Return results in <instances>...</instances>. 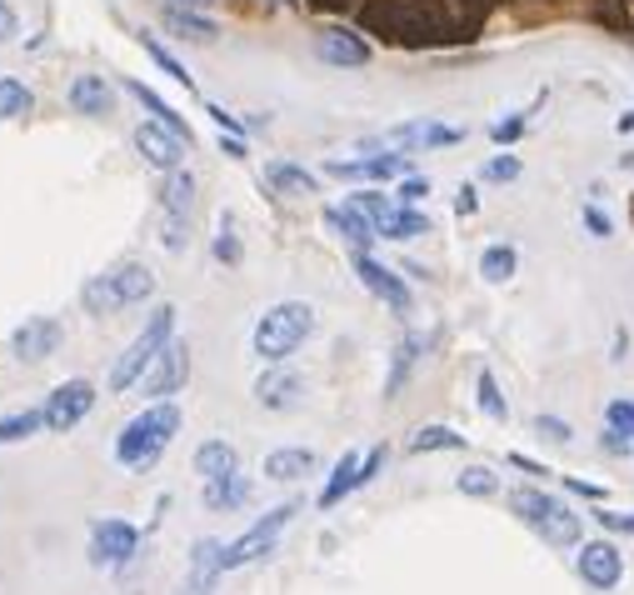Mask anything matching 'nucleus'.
I'll return each instance as SVG.
<instances>
[{"mask_svg":"<svg viewBox=\"0 0 634 595\" xmlns=\"http://www.w3.org/2000/svg\"><path fill=\"white\" fill-rule=\"evenodd\" d=\"M310 331H315V306H306V300H280V306H271L255 321V356L280 366L285 356H295V350L306 346Z\"/></svg>","mask_w":634,"mask_h":595,"instance_id":"7ed1b4c3","label":"nucleus"},{"mask_svg":"<svg viewBox=\"0 0 634 595\" xmlns=\"http://www.w3.org/2000/svg\"><path fill=\"white\" fill-rule=\"evenodd\" d=\"M380 465H385V445H375V451L364 455V465H360V486H370V480L380 476Z\"/></svg>","mask_w":634,"mask_h":595,"instance_id":"3c124183","label":"nucleus"},{"mask_svg":"<svg viewBox=\"0 0 634 595\" xmlns=\"http://www.w3.org/2000/svg\"><path fill=\"white\" fill-rule=\"evenodd\" d=\"M510 465H515V471H525V476H550V471H545V465L540 461H529V455H510Z\"/></svg>","mask_w":634,"mask_h":595,"instance_id":"5fc2aeb1","label":"nucleus"},{"mask_svg":"<svg viewBox=\"0 0 634 595\" xmlns=\"http://www.w3.org/2000/svg\"><path fill=\"white\" fill-rule=\"evenodd\" d=\"M430 451H465V436L450 426H420L410 436V455H430Z\"/></svg>","mask_w":634,"mask_h":595,"instance_id":"473e14b6","label":"nucleus"},{"mask_svg":"<svg viewBox=\"0 0 634 595\" xmlns=\"http://www.w3.org/2000/svg\"><path fill=\"white\" fill-rule=\"evenodd\" d=\"M300 391H306V385H300L295 370H265L255 381V401L265 405V410H295V405H300Z\"/></svg>","mask_w":634,"mask_h":595,"instance_id":"6ab92c4d","label":"nucleus"},{"mask_svg":"<svg viewBox=\"0 0 634 595\" xmlns=\"http://www.w3.org/2000/svg\"><path fill=\"white\" fill-rule=\"evenodd\" d=\"M519 135H525V116H510V120H494V126H490L494 145H515Z\"/></svg>","mask_w":634,"mask_h":595,"instance_id":"c03bdc74","label":"nucleus"},{"mask_svg":"<svg viewBox=\"0 0 634 595\" xmlns=\"http://www.w3.org/2000/svg\"><path fill=\"white\" fill-rule=\"evenodd\" d=\"M125 91H130V96H135V100H141V106H145V110H151V116H155V120H160L165 131H176V135H180V141H190V126H186V120H180V116H176V110H170V106H165V100H160V96H155L151 85H141V81H125Z\"/></svg>","mask_w":634,"mask_h":595,"instance_id":"c85d7f7f","label":"nucleus"},{"mask_svg":"<svg viewBox=\"0 0 634 595\" xmlns=\"http://www.w3.org/2000/svg\"><path fill=\"white\" fill-rule=\"evenodd\" d=\"M31 106H36V96H31V91H25L15 75H0V120L31 116Z\"/></svg>","mask_w":634,"mask_h":595,"instance_id":"f704fd0d","label":"nucleus"},{"mask_svg":"<svg viewBox=\"0 0 634 595\" xmlns=\"http://www.w3.org/2000/svg\"><path fill=\"white\" fill-rule=\"evenodd\" d=\"M630 5H634V0H630Z\"/></svg>","mask_w":634,"mask_h":595,"instance_id":"e2e57ef3","label":"nucleus"},{"mask_svg":"<svg viewBox=\"0 0 634 595\" xmlns=\"http://www.w3.org/2000/svg\"><path fill=\"white\" fill-rule=\"evenodd\" d=\"M315 5H345V0H315Z\"/></svg>","mask_w":634,"mask_h":595,"instance_id":"052dcab7","label":"nucleus"},{"mask_svg":"<svg viewBox=\"0 0 634 595\" xmlns=\"http://www.w3.org/2000/svg\"><path fill=\"white\" fill-rule=\"evenodd\" d=\"M211 120H215V126H220V131H250V126H246V120H240V116H225V110L220 106H211Z\"/></svg>","mask_w":634,"mask_h":595,"instance_id":"603ef678","label":"nucleus"},{"mask_svg":"<svg viewBox=\"0 0 634 595\" xmlns=\"http://www.w3.org/2000/svg\"><path fill=\"white\" fill-rule=\"evenodd\" d=\"M141 40H145V50H151V60H155V66H160V71H165V75H170V81L190 85V71H186V66H180V60H176V56H170V50H165V46H160V40H155V36H141Z\"/></svg>","mask_w":634,"mask_h":595,"instance_id":"a19ab883","label":"nucleus"},{"mask_svg":"<svg viewBox=\"0 0 634 595\" xmlns=\"http://www.w3.org/2000/svg\"><path fill=\"white\" fill-rule=\"evenodd\" d=\"M519 170H525V160H519V155H494V160H485L480 176L490 180V186H510V180H519Z\"/></svg>","mask_w":634,"mask_h":595,"instance_id":"ea45409f","label":"nucleus"},{"mask_svg":"<svg viewBox=\"0 0 634 595\" xmlns=\"http://www.w3.org/2000/svg\"><path fill=\"white\" fill-rule=\"evenodd\" d=\"M355 275H360V286L370 290V296L385 300L390 310H410V290H405V281H399L395 271H385V265H380L375 255L355 250Z\"/></svg>","mask_w":634,"mask_h":595,"instance_id":"ddd939ff","label":"nucleus"},{"mask_svg":"<svg viewBox=\"0 0 634 595\" xmlns=\"http://www.w3.org/2000/svg\"><path fill=\"white\" fill-rule=\"evenodd\" d=\"M215 261H225V265L240 261V240H236V230H230V215L220 221V236H215Z\"/></svg>","mask_w":634,"mask_h":595,"instance_id":"79ce46f5","label":"nucleus"},{"mask_svg":"<svg viewBox=\"0 0 634 595\" xmlns=\"http://www.w3.org/2000/svg\"><path fill=\"white\" fill-rule=\"evenodd\" d=\"M176 430H180V405H170V401L145 405L141 416L120 430L116 461L125 465V471H151V465L160 461L165 445L176 441Z\"/></svg>","mask_w":634,"mask_h":595,"instance_id":"f03ea898","label":"nucleus"},{"mask_svg":"<svg viewBox=\"0 0 634 595\" xmlns=\"http://www.w3.org/2000/svg\"><path fill=\"white\" fill-rule=\"evenodd\" d=\"M605 420H610L614 430H624V436H634V401H610Z\"/></svg>","mask_w":634,"mask_h":595,"instance_id":"a18cd8bd","label":"nucleus"},{"mask_svg":"<svg viewBox=\"0 0 634 595\" xmlns=\"http://www.w3.org/2000/svg\"><path fill=\"white\" fill-rule=\"evenodd\" d=\"M60 341H65V325H60L56 316H36V321H25L21 331L11 335V350L21 360H50L60 350Z\"/></svg>","mask_w":634,"mask_h":595,"instance_id":"f8f14e48","label":"nucleus"},{"mask_svg":"<svg viewBox=\"0 0 634 595\" xmlns=\"http://www.w3.org/2000/svg\"><path fill=\"white\" fill-rule=\"evenodd\" d=\"M220 151H225V155H236V160H240V155H246V141H225V135H220Z\"/></svg>","mask_w":634,"mask_h":595,"instance_id":"4d7b16f0","label":"nucleus"},{"mask_svg":"<svg viewBox=\"0 0 634 595\" xmlns=\"http://www.w3.org/2000/svg\"><path fill=\"white\" fill-rule=\"evenodd\" d=\"M295 511H300V505H295V500H285V505H275V511L265 515V521L250 525V531H246L240 540H230V546H225V571H240V566H250V560L271 556L275 540H280V531L290 525Z\"/></svg>","mask_w":634,"mask_h":595,"instance_id":"423d86ee","label":"nucleus"},{"mask_svg":"<svg viewBox=\"0 0 634 595\" xmlns=\"http://www.w3.org/2000/svg\"><path fill=\"white\" fill-rule=\"evenodd\" d=\"M410 160L399 151L390 155H360V160H325V176H340V180H390V176H405Z\"/></svg>","mask_w":634,"mask_h":595,"instance_id":"2eb2a0df","label":"nucleus"},{"mask_svg":"<svg viewBox=\"0 0 634 595\" xmlns=\"http://www.w3.org/2000/svg\"><path fill=\"white\" fill-rule=\"evenodd\" d=\"M220 575H225V546H220V540H195V556H190V581L180 585V595H211Z\"/></svg>","mask_w":634,"mask_h":595,"instance_id":"f3484780","label":"nucleus"},{"mask_svg":"<svg viewBox=\"0 0 634 595\" xmlns=\"http://www.w3.org/2000/svg\"><path fill=\"white\" fill-rule=\"evenodd\" d=\"M170 5H186V11H195V5H211V0H170Z\"/></svg>","mask_w":634,"mask_h":595,"instance_id":"bf43d9fd","label":"nucleus"},{"mask_svg":"<svg viewBox=\"0 0 634 595\" xmlns=\"http://www.w3.org/2000/svg\"><path fill=\"white\" fill-rule=\"evenodd\" d=\"M141 550V531L125 521H95L91 525V566H125Z\"/></svg>","mask_w":634,"mask_h":595,"instance_id":"1a4fd4ad","label":"nucleus"},{"mask_svg":"<svg viewBox=\"0 0 634 595\" xmlns=\"http://www.w3.org/2000/svg\"><path fill=\"white\" fill-rule=\"evenodd\" d=\"M614 126H620V131H624V135H630V131H634V110H624V116H620V120H614Z\"/></svg>","mask_w":634,"mask_h":595,"instance_id":"13d9d810","label":"nucleus"},{"mask_svg":"<svg viewBox=\"0 0 634 595\" xmlns=\"http://www.w3.org/2000/svg\"><path fill=\"white\" fill-rule=\"evenodd\" d=\"M595 521H599V531H610V536H634V511H599Z\"/></svg>","mask_w":634,"mask_h":595,"instance_id":"37998d69","label":"nucleus"},{"mask_svg":"<svg viewBox=\"0 0 634 595\" xmlns=\"http://www.w3.org/2000/svg\"><path fill=\"white\" fill-rule=\"evenodd\" d=\"M575 566H579V581H585L589 591H614V585L624 581V556L614 540H589V546H579Z\"/></svg>","mask_w":634,"mask_h":595,"instance_id":"6e6552de","label":"nucleus"},{"mask_svg":"<svg viewBox=\"0 0 634 595\" xmlns=\"http://www.w3.org/2000/svg\"><path fill=\"white\" fill-rule=\"evenodd\" d=\"M275 5H290V0H275Z\"/></svg>","mask_w":634,"mask_h":595,"instance_id":"680f3d73","label":"nucleus"},{"mask_svg":"<svg viewBox=\"0 0 634 595\" xmlns=\"http://www.w3.org/2000/svg\"><path fill=\"white\" fill-rule=\"evenodd\" d=\"M515 265H519V255L510 246H485V255H480V275H485V281L505 286L510 275H515Z\"/></svg>","mask_w":634,"mask_h":595,"instance_id":"c9c22d12","label":"nucleus"},{"mask_svg":"<svg viewBox=\"0 0 634 595\" xmlns=\"http://www.w3.org/2000/svg\"><path fill=\"white\" fill-rule=\"evenodd\" d=\"M325 221H330V226H335V230H340V236L350 240L355 250H364V255H370V246H375V240H380V230L370 226V221H364V215L355 211L350 201H345V205H330V211H325Z\"/></svg>","mask_w":634,"mask_h":595,"instance_id":"aec40b11","label":"nucleus"},{"mask_svg":"<svg viewBox=\"0 0 634 595\" xmlns=\"http://www.w3.org/2000/svg\"><path fill=\"white\" fill-rule=\"evenodd\" d=\"M475 395H480V410H485L490 420H510V405H505V395H500V385H494L490 370H480V381H475Z\"/></svg>","mask_w":634,"mask_h":595,"instance_id":"4c0bfd02","label":"nucleus"},{"mask_svg":"<svg viewBox=\"0 0 634 595\" xmlns=\"http://www.w3.org/2000/svg\"><path fill=\"white\" fill-rule=\"evenodd\" d=\"M195 471L205 480H225V476H240V455L230 441H205L195 451Z\"/></svg>","mask_w":634,"mask_h":595,"instance_id":"5701e85b","label":"nucleus"},{"mask_svg":"<svg viewBox=\"0 0 634 595\" xmlns=\"http://www.w3.org/2000/svg\"><path fill=\"white\" fill-rule=\"evenodd\" d=\"M15 36H21V21H15V11L0 0V46H11Z\"/></svg>","mask_w":634,"mask_h":595,"instance_id":"09e8293b","label":"nucleus"},{"mask_svg":"<svg viewBox=\"0 0 634 595\" xmlns=\"http://www.w3.org/2000/svg\"><path fill=\"white\" fill-rule=\"evenodd\" d=\"M475 205H480V201H475V186H459V195H455V211H459V215H470Z\"/></svg>","mask_w":634,"mask_h":595,"instance_id":"6e6d98bb","label":"nucleus"},{"mask_svg":"<svg viewBox=\"0 0 634 595\" xmlns=\"http://www.w3.org/2000/svg\"><path fill=\"white\" fill-rule=\"evenodd\" d=\"M465 131L459 126H440V120H410V126H395V131L380 135V145L390 151H430V145H459Z\"/></svg>","mask_w":634,"mask_h":595,"instance_id":"9b49d317","label":"nucleus"},{"mask_svg":"<svg viewBox=\"0 0 634 595\" xmlns=\"http://www.w3.org/2000/svg\"><path fill=\"white\" fill-rule=\"evenodd\" d=\"M510 511H515L540 540H550V546H579V531H585L579 515L570 511V505H560L554 496H545L540 486L510 490Z\"/></svg>","mask_w":634,"mask_h":595,"instance_id":"20e7f679","label":"nucleus"},{"mask_svg":"<svg viewBox=\"0 0 634 595\" xmlns=\"http://www.w3.org/2000/svg\"><path fill=\"white\" fill-rule=\"evenodd\" d=\"M585 230H589V236L605 240V236H610V215L599 211V205H585Z\"/></svg>","mask_w":634,"mask_h":595,"instance_id":"de8ad7c7","label":"nucleus"},{"mask_svg":"<svg viewBox=\"0 0 634 595\" xmlns=\"http://www.w3.org/2000/svg\"><path fill=\"white\" fill-rule=\"evenodd\" d=\"M186 145L190 141H180L176 131H165L160 120H145V126H135V151L145 155V166H155V170H180V160H186Z\"/></svg>","mask_w":634,"mask_h":595,"instance_id":"9d476101","label":"nucleus"},{"mask_svg":"<svg viewBox=\"0 0 634 595\" xmlns=\"http://www.w3.org/2000/svg\"><path fill=\"white\" fill-rule=\"evenodd\" d=\"M360 465H364V455H355V451H345L340 461H335V471H330V480H325V490H320V505H340L350 490H360Z\"/></svg>","mask_w":634,"mask_h":595,"instance_id":"4be33fe9","label":"nucleus"},{"mask_svg":"<svg viewBox=\"0 0 634 595\" xmlns=\"http://www.w3.org/2000/svg\"><path fill=\"white\" fill-rule=\"evenodd\" d=\"M599 451H610V455H630V436H624V430H605V436H599Z\"/></svg>","mask_w":634,"mask_h":595,"instance_id":"8fccbe9b","label":"nucleus"},{"mask_svg":"<svg viewBox=\"0 0 634 595\" xmlns=\"http://www.w3.org/2000/svg\"><path fill=\"white\" fill-rule=\"evenodd\" d=\"M265 180L285 195H315V176L300 170V166H290V160H271V166H265Z\"/></svg>","mask_w":634,"mask_h":595,"instance_id":"c756f323","label":"nucleus"},{"mask_svg":"<svg viewBox=\"0 0 634 595\" xmlns=\"http://www.w3.org/2000/svg\"><path fill=\"white\" fill-rule=\"evenodd\" d=\"M529 430H535L540 441H550V445H570V441H575V426H570V420H560V416H535V420H529Z\"/></svg>","mask_w":634,"mask_h":595,"instance_id":"58836bf2","label":"nucleus"},{"mask_svg":"<svg viewBox=\"0 0 634 595\" xmlns=\"http://www.w3.org/2000/svg\"><path fill=\"white\" fill-rule=\"evenodd\" d=\"M420 350H424V341L420 335H405L395 346V360H390V381H385V395H399V385L410 381V370H415V360H420Z\"/></svg>","mask_w":634,"mask_h":595,"instance_id":"2f4dec72","label":"nucleus"},{"mask_svg":"<svg viewBox=\"0 0 634 595\" xmlns=\"http://www.w3.org/2000/svg\"><path fill=\"white\" fill-rule=\"evenodd\" d=\"M65 100H71L81 116H110V110H116V91H110L106 75H75Z\"/></svg>","mask_w":634,"mask_h":595,"instance_id":"a211bd4d","label":"nucleus"},{"mask_svg":"<svg viewBox=\"0 0 634 595\" xmlns=\"http://www.w3.org/2000/svg\"><path fill=\"white\" fill-rule=\"evenodd\" d=\"M380 236L385 240H415V236H430V221H424L415 205H395V211L380 221Z\"/></svg>","mask_w":634,"mask_h":595,"instance_id":"cd10ccee","label":"nucleus"},{"mask_svg":"<svg viewBox=\"0 0 634 595\" xmlns=\"http://www.w3.org/2000/svg\"><path fill=\"white\" fill-rule=\"evenodd\" d=\"M310 471H315V451H300V445L265 455V476L271 480H300V476H310Z\"/></svg>","mask_w":634,"mask_h":595,"instance_id":"393cba45","label":"nucleus"},{"mask_svg":"<svg viewBox=\"0 0 634 595\" xmlns=\"http://www.w3.org/2000/svg\"><path fill=\"white\" fill-rule=\"evenodd\" d=\"M110 275H116L120 306H145V300L155 296V275H151V265L130 261V265H120V271H110Z\"/></svg>","mask_w":634,"mask_h":595,"instance_id":"b1692460","label":"nucleus"},{"mask_svg":"<svg viewBox=\"0 0 634 595\" xmlns=\"http://www.w3.org/2000/svg\"><path fill=\"white\" fill-rule=\"evenodd\" d=\"M315 56L325 60V66H340V71H355V66H364L370 60V46H364L355 31H340V25H330V31H320L315 36Z\"/></svg>","mask_w":634,"mask_h":595,"instance_id":"dca6fc26","label":"nucleus"},{"mask_svg":"<svg viewBox=\"0 0 634 595\" xmlns=\"http://www.w3.org/2000/svg\"><path fill=\"white\" fill-rule=\"evenodd\" d=\"M246 496H250V480L246 476L205 480V505H211V511H236V505H246Z\"/></svg>","mask_w":634,"mask_h":595,"instance_id":"7c9ffc66","label":"nucleus"},{"mask_svg":"<svg viewBox=\"0 0 634 595\" xmlns=\"http://www.w3.org/2000/svg\"><path fill=\"white\" fill-rule=\"evenodd\" d=\"M81 306L91 316H116V310H125L120 306V290H116V275H91L81 286Z\"/></svg>","mask_w":634,"mask_h":595,"instance_id":"a878e982","label":"nucleus"},{"mask_svg":"<svg viewBox=\"0 0 634 595\" xmlns=\"http://www.w3.org/2000/svg\"><path fill=\"white\" fill-rule=\"evenodd\" d=\"M165 31L180 40H190V46H211L220 31H215V21H205V15L186 11V5H165Z\"/></svg>","mask_w":634,"mask_h":595,"instance_id":"412c9836","label":"nucleus"},{"mask_svg":"<svg viewBox=\"0 0 634 595\" xmlns=\"http://www.w3.org/2000/svg\"><path fill=\"white\" fill-rule=\"evenodd\" d=\"M91 405H95V385L91 381L56 385L50 401H46V430H50V436H65L71 426H81V420L91 416Z\"/></svg>","mask_w":634,"mask_h":595,"instance_id":"0eeeda50","label":"nucleus"},{"mask_svg":"<svg viewBox=\"0 0 634 595\" xmlns=\"http://www.w3.org/2000/svg\"><path fill=\"white\" fill-rule=\"evenodd\" d=\"M190 205H195V176H190V170H170V176H165L160 211H165V215H180V221H186Z\"/></svg>","mask_w":634,"mask_h":595,"instance_id":"bb28decb","label":"nucleus"},{"mask_svg":"<svg viewBox=\"0 0 634 595\" xmlns=\"http://www.w3.org/2000/svg\"><path fill=\"white\" fill-rule=\"evenodd\" d=\"M40 426H46V410H21V416H5V420H0V445L25 441V436H36Z\"/></svg>","mask_w":634,"mask_h":595,"instance_id":"e433bc0d","label":"nucleus"},{"mask_svg":"<svg viewBox=\"0 0 634 595\" xmlns=\"http://www.w3.org/2000/svg\"><path fill=\"white\" fill-rule=\"evenodd\" d=\"M170 331H176V306H160L151 316V325H145L141 335H135V341H130L125 346V356L116 360V366H110V391H130V385L135 381H145V370L155 366V356H160L165 346H170Z\"/></svg>","mask_w":634,"mask_h":595,"instance_id":"39448f33","label":"nucleus"},{"mask_svg":"<svg viewBox=\"0 0 634 595\" xmlns=\"http://www.w3.org/2000/svg\"><path fill=\"white\" fill-rule=\"evenodd\" d=\"M455 490L459 496H475V500H490V496H500V476H494L490 465H465L455 476Z\"/></svg>","mask_w":634,"mask_h":595,"instance_id":"72a5a7b5","label":"nucleus"},{"mask_svg":"<svg viewBox=\"0 0 634 595\" xmlns=\"http://www.w3.org/2000/svg\"><path fill=\"white\" fill-rule=\"evenodd\" d=\"M424 195H430V180H420V176H410L399 186V205H420Z\"/></svg>","mask_w":634,"mask_h":595,"instance_id":"49530a36","label":"nucleus"},{"mask_svg":"<svg viewBox=\"0 0 634 595\" xmlns=\"http://www.w3.org/2000/svg\"><path fill=\"white\" fill-rule=\"evenodd\" d=\"M360 25L375 31L390 46H440V40H465L455 36L440 15L420 11V5H405V0H364L360 5Z\"/></svg>","mask_w":634,"mask_h":595,"instance_id":"f257e3e1","label":"nucleus"},{"mask_svg":"<svg viewBox=\"0 0 634 595\" xmlns=\"http://www.w3.org/2000/svg\"><path fill=\"white\" fill-rule=\"evenodd\" d=\"M186 376H190V350L180 346V341H170V346L155 356V366L145 370L141 391L145 395H176L180 385H186Z\"/></svg>","mask_w":634,"mask_h":595,"instance_id":"4468645a","label":"nucleus"},{"mask_svg":"<svg viewBox=\"0 0 634 595\" xmlns=\"http://www.w3.org/2000/svg\"><path fill=\"white\" fill-rule=\"evenodd\" d=\"M564 490H575L585 500H605V486H589V480H564Z\"/></svg>","mask_w":634,"mask_h":595,"instance_id":"864d4df0","label":"nucleus"}]
</instances>
